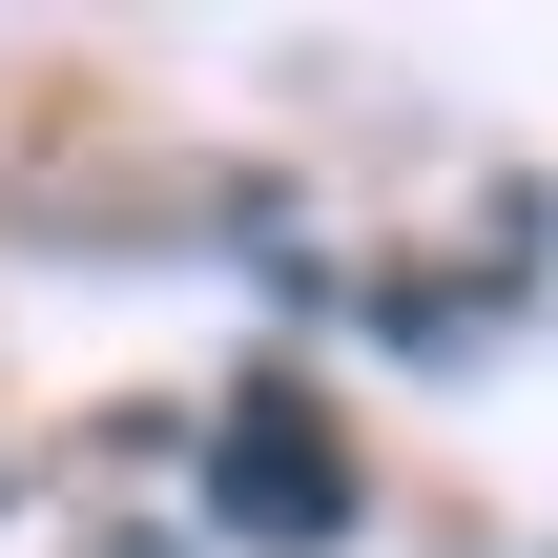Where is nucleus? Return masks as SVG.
Wrapping results in <instances>:
<instances>
[{"mask_svg": "<svg viewBox=\"0 0 558 558\" xmlns=\"http://www.w3.org/2000/svg\"><path fill=\"white\" fill-rule=\"evenodd\" d=\"M207 518H228V538H269V558L352 538V435H311L290 393H248V414L207 435Z\"/></svg>", "mask_w": 558, "mask_h": 558, "instance_id": "f257e3e1", "label": "nucleus"}]
</instances>
